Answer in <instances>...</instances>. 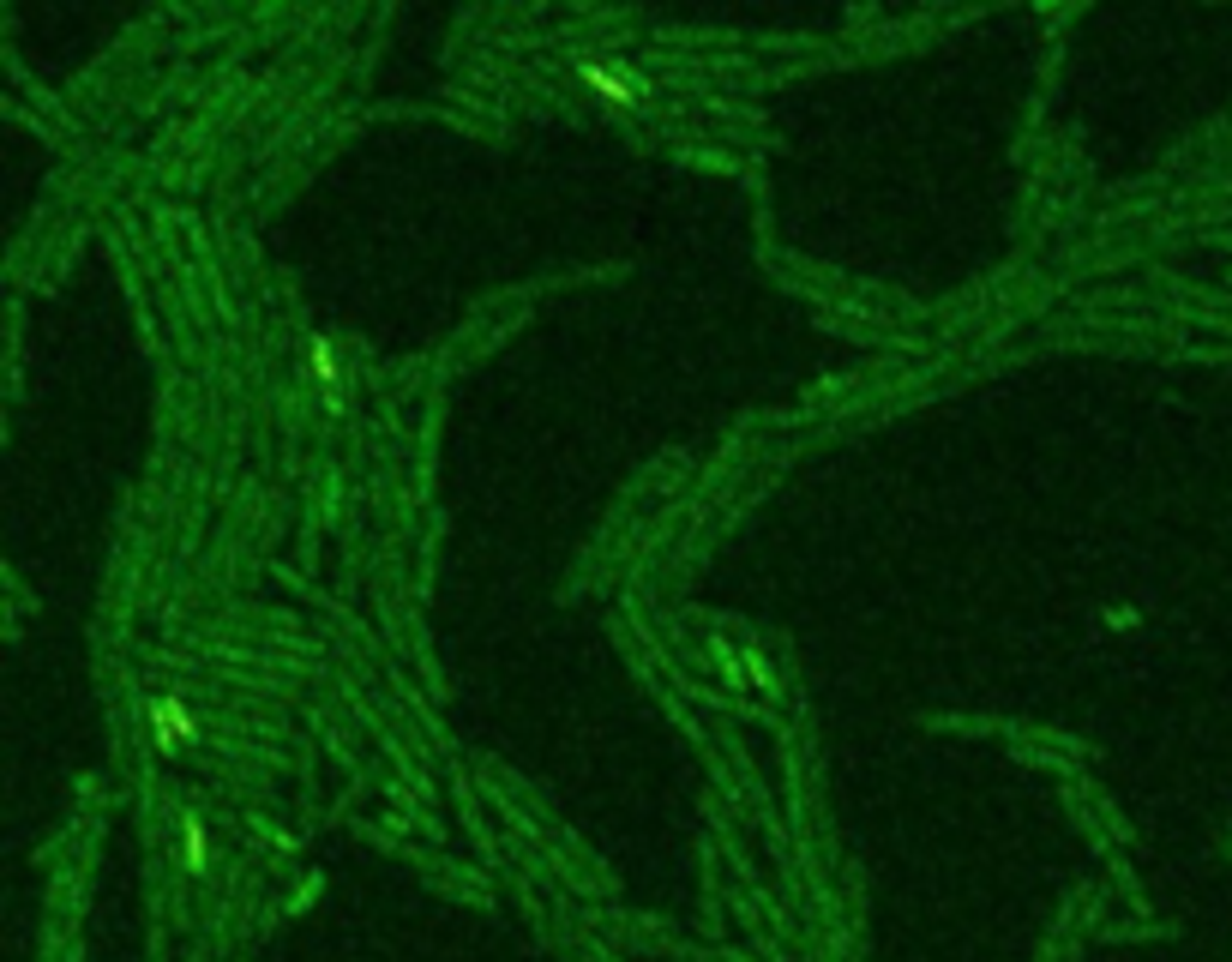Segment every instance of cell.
I'll use <instances>...</instances> for the list:
<instances>
[{"mask_svg":"<svg viewBox=\"0 0 1232 962\" xmlns=\"http://www.w3.org/2000/svg\"><path fill=\"white\" fill-rule=\"evenodd\" d=\"M180 842H187V866H193V872H205V860H211V836H205V824L187 819V824H180Z\"/></svg>","mask_w":1232,"mask_h":962,"instance_id":"cell-4","label":"cell"},{"mask_svg":"<svg viewBox=\"0 0 1232 962\" xmlns=\"http://www.w3.org/2000/svg\"><path fill=\"white\" fill-rule=\"evenodd\" d=\"M307 367H313V379H319V392H325V403H331V409H343V392H337V356H331V337H313V343H307Z\"/></svg>","mask_w":1232,"mask_h":962,"instance_id":"cell-3","label":"cell"},{"mask_svg":"<svg viewBox=\"0 0 1232 962\" xmlns=\"http://www.w3.org/2000/svg\"><path fill=\"white\" fill-rule=\"evenodd\" d=\"M577 78H584L590 91H601V103H613V108H637V97H643V85H637V78H626V72H613V67H601V61H584V67H577Z\"/></svg>","mask_w":1232,"mask_h":962,"instance_id":"cell-2","label":"cell"},{"mask_svg":"<svg viewBox=\"0 0 1232 962\" xmlns=\"http://www.w3.org/2000/svg\"><path fill=\"white\" fill-rule=\"evenodd\" d=\"M151 734H157V747L163 752H175V747H187L193 734H199V722H193V710L180 704V698H151Z\"/></svg>","mask_w":1232,"mask_h":962,"instance_id":"cell-1","label":"cell"}]
</instances>
